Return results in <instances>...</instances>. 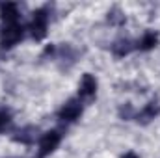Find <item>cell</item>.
<instances>
[{
	"label": "cell",
	"instance_id": "cell-12",
	"mask_svg": "<svg viewBox=\"0 0 160 158\" xmlns=\"http://www.w3.org/2000/svg\"><path fill=\"white\" fill-rule=\"evenodd\" d=\"M106 21H108V24H112V26H123V24H127V15H125V11L121 9L119 6H114V7L106 13Z\"/></svg>",
	"mask_w": 160,
	"mask_h": 158
},
{
	"label": "cell",
	"instance_id": "cell-5",
	"mask_svg": "<svg viewBox=\"0 0 160 158\" xmlns=\"http://www.w3.org/2000/svg\"><path fill=\"white\" fill-rule=\"evenodd\" d=\"M82 112H84V104L80 102L77 97L69 99L67 102L62 104V108L58 110V119L65 125H71V123H77L80 117H82Z\"/></svg>",
	"mask_w": 160,
	"mask_h": 158
},
{
	"label": "cell",
	"instance_id": "cell-11",
	"mask_svg": "<svg viewBox=\"0 0 160 158\" xmlns=\"http://www.w3.org/2000/svg\"><path fill=\"white\" fill-rule=\"evenodd\" d=\"M158 41H160L158 32L147 30V32H143V36H142L140 39L136 41V48L142 50V52H149V50H153V48L158 45Z\"/></svg>",
	"mask_w": 160,
	"mask_h": 158
},
{
	"label": "cell",
	"instance_id": "cell-2",
	"mask_svg": "<svg viewBox=\"0 0 160 158\" xmlns=\"http://www.w3.org/2000/svg\"><path fill=\"white\" fill-rule=\"evenodd\" d=\"M24 32L26 30L21 22L2 24V28H0V50H11L13 47H17L24 37Z\"/></svg>",
	"mask_w": 160,
	"mask_h": 158
},
{
	"label": "cell",
	"instance_id": "cell-4",
	"mask_svg": "<svg viewBox=\"0 0 160 158\" xmlns=\"http://www.w3.org/2000/svg\"><path fill=\"white\" fill-rule=\"evenodd\" d=\"M60 141H62V132H60V130H48V132L41 134L39 143H38V155H36V158L50 156V155L58 149Z\"/></svg>",
	"mask_w": 160,
	"mask_h": 158
},
{
	"label": "cell",
	"instance_id": "cell-10",
	"mask_svg": "<svg viewBox=\"0 0 160 158\" xmlns=\"http://www.w3.org/2000/svg\"><path fill=\"white\" fill-rule=\"evenodd\" d=\"M134 48H136V43L132 39H128V37H119V39H116L110 45V50H112V54H114L116 58H125V56H128Z\"/></svg>",
	"mask_w": 160,
	"mask_h": 158
},
{
	"label": "cell",
	"instance_id": "cell-9",
	"mask_svg": "<svg viewBox=\"0 0 160 158\" xmlns=\"http://www.w3.org/2000/svg\"><path fill=\"white\" fill-rule=\"evenodd\" d=\"M0 21H2V24L21 22L19 4H15V2H0Z\"/></svg>",
	"mask_w": 160,
	"mask_h": 158
},
{
	"label": "cell",
	"instance_id": "cell-8",
	"mask_svg": "<svg viewBox=\"0 0 160 158\" xmlns=\"http://www.w3.org/2000/svg\"><path fill=\"white\" fill-rule=\"evenodd\" d=\"M11 140L17 143H22V145H32V143H36V140H39V128L34 125H26V126L19 128L11 136Z\"/></svg>",
	"mask_w": 160,
	"mask_h": 158
},
{
	"label": "cell",
	"instance_id": "cell-6",
	"mask_svg": "<svg viewBox=\"0 0 160 158\" xmlns=\"http://www.w3.org/2000/svg\"><path fill=\"white\" fill-rule=\"evenodd\" d=\"M97 89H99L97 78L91 73H84L80 82H78V97L77 99H78L82 104H88V102H91L97 97Z\"/></svg>",
	"mask_w": 160,
	"mask_h": 158
},
{
	"label": "cell",
	"instance_id": "cell-7",
	"mask_svg": "<svg viewBox=\"0 0 160 158\" xmlns=\"http://www.w3.org/2000/svg\"><path fill=\"white\" fill-rule=\"evenodd\" d=\"M160 116V102L158 99H151L140 112H136V116H134V119H136V123L138 125H149L151 121H155V119Z\"/></svg>",
	"mask_w": 160,
	"mask_h": 158
},
{
	"label": "cell",
	"instance_id": "cell-13",
	"mask_svg": "<svg viewBox=\"0 0 160 158\" xmlns=\"http://www.w3.org/2000/svg\"><path fill=\"white\" fill-rule=\"evenodd\" d=\"M13 123V116L8 108H0V134H4Z\"/></svg>",
	"mask_w": 160,
	"mask_h": 158
},
{
	"label": "cell",
	"instance_id": "cell-15",
	"mask_svg": "<svg viewBox=\"0 0 160 158\" xmlns=\"http://www.w3.org/2000/svg\"><path fill=\"white\" fill-rule=\"evenodd\" d=\"M121 158H140V156H138L134 151H128V153H125V155H123Z\"/></svg>",
	"mask_w": 160,
	"mask_h": 158
},
{
	"label": "cell",
	"instance_id": "cell-1",
	"mask_svg": "<svg viewBox=\"0 0 160 158\" xmlns=\"http://www.w3.org/2000/svg\"><path fill=\"white\" fill-rule=\"evenodd\" d=\"M48 21H50V13H48V6L38 7L32 13V21L28 24V32L34 41H43L47 37L48 32Z\"/></svg>",
	"mask_w": 160,
	"mask_h": 158
},
{
	"label": "cell",
	"instance_id": "cell-14",
	"mask_svg": "<svg viewBox=\"0 0 160 158\" xmlns=\"http://www.w3.org/2000/svg\"><path fill=\"white\" fill-rule=\"evenodd\" d=\"M118 116L123 121H130V119H134V116H136V110H134V106L130 102H123L119 106V110H118Z\"/></svg>",
	"mask_w": 160,
	"mask_h": 158
},
{
	"label": "cell",
	"instance_id": "cell-3",
	"mask_svg": "<svg viewBox=\"0 0 160 158\" xmlns=\"http://www.w3.org/2000/svg\"><path fill=\"white\" fill-rule=\"evenodd\" d=\"M52 60L58 63V67H60L62 71H67V69H71V67L77 63V60H78V50H77L71 43L56 45V54H54Z\"/></svg>",
	"mask_w": 160,
	"mask_h": 158
}]
</instances>
